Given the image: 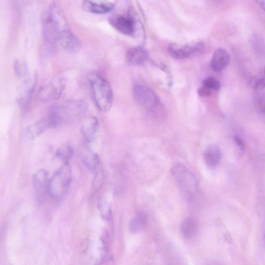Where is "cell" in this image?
Masks as SVG:
<instances>
[{"label":"cell","instance_id":"1","mask_svg":"<svg viewBox=\"0 0 265 265\" xmlns=\"http://www.w3.org/2000/svg\"><path fill=\"white\" fill-rule=\"evenodd\" d=\"M43 35L50 45L58 44L59 38L71 30L61 7L56 3L50 4L42 18Z\"/></svg>","mask_w":265,"mask_h":265},{"label":"cell","instance_id":"2","mask_svg":"<svg viewBox=\"0 0 265 265\" xmlns=\"http://www.w3.org/2000/svg\"><path fill=\"white\" fill-rule=\"evenodd\" d=\"M88 109V104L84 100H75L66 102L51 108L46 116L51 128H56L62 124L80 117Z\"/></svg>","mask_w":265,"mask_h":265},{"label":"cell","instance_id":"3","mask_svg":"<svg viewBox=\"0 0 265 265\" xmlns=\"http://www.w3.org/2000/svg\"><path fill=\"white\" fill-rule=\"evenodd\" d=\"M88 80L92 99L98 109L102 112L109 111L113 106L114 96L109 82L97 73L91 74Z\"/></svg>","mask_w":265,"mask_h":265},{"label":"cell","instance_id":"4","mask_svg":"<svg viewBox=\"0 0 265 265\" xmlns=\"http://www.w3.org/2000/svg\"><path fill=\"white\" fill-rule=\"evenodd\" d=\"M132 92L136 101L146 110L151 116L157 120L165 118L166 113L164 106L149 87L137 85L134 86Z\"/></svg>","mask_w":265,"mask_h":265},{"label":"cell","instance_id":"5","mask_svg":"<svg viewBox=\"0 0 265 265\" xmlns=\"http://www.w3.org/2000/svg\"><path fill=\"white\" fill-rule=\"evenodd\" d=\"M171 174L185 200L193 201L199 190V183L195 175L186 166L178 164L171 169Z\"/></svg>","mask_w":265,"mask_h":265},{"label":"cell","instance_id":"6","mask_svg":"<svg viewBox=\"0 0 265 265\" xmlns=\"http://www.w3.org/2000/svg\"><path fill=\"white\" fill-rule=\"evenodd\" d=\"M72 180V170L69 163L63 164L49 180L48 193L55 200H60L68 192Z\"/></svg>","mask_w":265,"mask_h":265},{"label":"cell","instance_id":"7","mask_svg":"<svg viewBox=\"0 0 265 265\" xmlns=\"http://www.w3.org/2000/svg\"><path fill=\"white\" fill-rule=\"evenodd\" d=\"M67 84V79L58 77L39 88L37 93L38 100L47 102L59 99Z\"/></svg>","mask_w":265,"mask_h":265},{"label":"cell","instance_id":"8","mask_svg":"<svg viewBox=\"0 0 265 265\" xmlns=\"http://www.w3.org/2000/svg\"><path fill=\"white\" fill-rule=\"evenodd\" d=\"M205 50V44L202 42H195L180 45L171 44L168 47V52L171 57L177 60L194 58L200 56Z\"/></svg>","mask_w":265,"mask_h":265},{"label":"cell","instance_id":"9","mask_svg":"<svg viewBox=\"0 0 265 265\" xmlns=\"http://www.w3.org/2000/svg\"><path fill=\"white\" fill-rule=\"evenodd\" d=\"M37 82V74L34 73L26 77L19 88L17 97V102L23 110L28 107Z\"/></svg>","mask_w":265,"mask_h":265},{"label":"cell","instance_id":"10","mask_svg":"<svg viewBox=\"0 0 265 265\" xmlns=\"http://www.w3.org/2000/svg\"><path fill=\"white\" fill-rule=\"evenodd\" d=\"M109 21L116 30L126 35L132 36L135 33V22L132 15L126 17L120 15H113Z\"/></svg>","mask_w":265,"mask_h":265},{"label":"cell","instance_id":"11","mask_svg":"<svg viewBox=\"0 0 265 265\" xmlns=\"http://www.w3.org/2000/svg\"><path fill=\"white\" fill-rule=\"evenodd\" d=\"M48 173L44 169L38 170L33 177V184L37 198L42 200L48 192Z\"/></svg>","mask_w":265,"mask_h":265},{"label":"cell","instance_id":"12","mask_svg":"<svg viewBox=\"0 0 265 265\" xmlns=\"http://www.w3.org/2000/svg\"><path fill=\"white\" fill-rule=\"evenodd\" d=\"M115 4L112 2L90 1L87 0L82 3V7L86 11L96 14H107L115 7Z\"/></svg>","mask_w":265,"mask_h":265},{"label":"cell","instance_id":"13","mask_svg":"<svg viewBox=\"0 0 265 265\" xmlns=\"http://www.w3.org/2000/svg\"><path fill=\"white\" fill-rule=\"evenodd\" d=\"M99 128L98 119L90 116L84 121L82 126V134L87 142L91 143L96 138Z\"/></svg>","mask_w":265,"mask_h":265},{"label":"cell","instance_id":"14","mask_svg":"<svg viewBox=\"0 0 265 265\" xmlns=\"http://www.w3.org/2000/svg\"><path fill=\"white\" fill-rule=\"evenodd\" d=\"M230 62V57L227 50L219 48L214 52L212 57L211 68L216 72H221L227 67Z\"/></svg>","mask_w":265,"mask_h":265},{"label":"cell","instance_id":"15","mask_svg":"<svg viewBox=\"0 0 265 265\" xmlns=\"http://www.w3.org/2000/svg\"><path fill=\"white\" fill-rule=\"evenodd\" d=\"M126 57L127 61L133 65H141L149 57L147 50L142 47L132 48L128 50Z\"/></svg>","mask_w":265,"mask_h":265},{"label":"cell","instance_id":"16","mask_svg":"<svg viewBox=\"0 0 265 265\" xmlns=\"http://www.w3.org/2000/svg\"><path fill=\"white\" fill-rule=\"evenodd\" d=\"M204 156L205 162L207 166L210 168H215L221 162L222 153L217 145L212 144L206 148Z\"/></svg>","mask_w":265,"mask_h":265},{"label":"cell","instance_id":"17","mask_svg":"<svg viewBox=\"0 0 265 265\" xmlns=\"http://www.w3.org/2000/svg\"><path fill=\"white\" fill-rule=\"evenodd\" d=\"M48 129H50V126L47 118L45 117L29 126L25 130V136L29 140L34 139L43 134Z\"/></svg>","mask_w":265,"mask_h":265},{"label":"cell","instance_id":"18","mask_svg":"<svg viewBox=\"0 0 265 265\" xmlns=\"http://www.w3.org/2000/svg\"><path fill=\"white\" fill-rule=\"evenodd\" d=\"M181 233L185 239L190 240L195 237L198 232V225L193 218H187L181 225Z\"/></svg>","mask_w":265,"mask_h":265},{"label":"cell","instance_id":"19","mask_svg":"<svg viewBox=\"0 0 265 265\" xmlns=\"http://www.w3.org/2000/svg\"><path fill=\"white\" fill-rule=\"evenodd\" d=\"M148 223V217L144 213H140L135 216L130 223V229L132 233H136L140 232Z\"/></svg>","mask_w":265,"mask_h":265},{"label":"cell","instance_id":"20","mask_svg":"<svg viewBox=\"0 0 265 265\" xmlns=\"http://www.w3.org/2000/svg\"><path fill=\"white\" fill-rule=\"evenodd\" d=\"M83 161L86 167L95 174L102 169L100 159L96 153L88 154L84 157Z\"/></svg>","mask_w":265,"mask_h":265},{"label":"cell","instance_id":"21","mask_svg":"<svg viewBox=\"0 0 265 265\" xmlns=\"http://www.w3.org/2000/svg\"><path fill=\"white\" fill-rule=\"evenodd\" d=\"M73 155V148L69 143L63 144L56 151V156L64 164H69Z\"/></svg>","mask_w":265,"mask_h":265},{"label":"cell","instance_id":"22","mask_svg":"<svg viewBox=\"0 0 265 265\" xmlns=\"http://www.w3.org/2000/svg\"><path fill=\"white\" fill-rule=\"evenodd\" d=\"M14 66L15 73L18 77L25 79L29 75L28 65L24 60L16 59L14 62Z\"/></svg>","mask_w":265,"mask_h":265},{"label":"cell","instance_id":"23","mask_svg":"<svg viewBox=\"0 0 265 265\" xmlns=\"http://www.w3.org/2000/svg\"><path fill=\"white\" fill-rule=\"evenodd\" d=\"M99 207L101 214L104 218L109 219L111 214V207L107 198L104 196L100 197L99 202Z\"/></svg>","mask_w":265,"mask_h":265},{"label":"cell","instance_id":"24","mask_svg":"<svg viewBox=\"0 0 265 265\" xmlns=\"http://www.w3.org/2000/svg\"><path fill=\"white\" fill-rule=\"evenodd\" d=\"M104 178L102 169L95 174V177L92 183V189L95 192H97L100 189L104 182Z\"/></svg>","mask_w":265,"mask_h":265},{"label":"cell","instance_id":"25","mask_svg":"<svg viewBox=\"0 0 265 265\" xmlns=\"http://www.w3.org/2000/svg\"><path fill=\"white\" fill-rule=\"evenodd\" d=\"M203 86L210 90H218L221 84L217 79L214 77H208L203 81Z\"/></svg>","mask_w":265,"mask_h":265},{"label":"cell","instance_id":"26","mask_svg":"<svg viewBox=\"0 0 265 265\" xmlns=\"http://www.w3.org/2000/svg\"><path fill=\"white\" fill-rule=\"evenodd\" d=\"M251 84L255 89H263L265 88V77L253 78L251 79Z\"/></svg>","mask_w":265,"mask_h":265},{"label":"cell","instance_id":"27","mask_svg":"<svg viewBox=\"0 0 265 265\" xmlns=\"http://www.w3.org/2000/svg\"><path fill=\"white\" fill-rule=\"evenodd\" d=\"M256 107L260 114L265 115V98H259L257 99Z\"/></svg>","mask_w":265,"mask_h":265},{"label":"cell","instance_id":"28","mask_svg":"<svg viewBox=\"0 0 265 265\" xmlns=\"http://www.w3.org/2000/svg\"><path fill=\"white\" fill-rule=\"evenodd\" d=\"M197 93L198 95L202 98L210 97L212 94L211 90L204 86L198 89Z\"/></svg>","mask_w":265,"mask_h":265},{"label":"cell","instance_id":"29","mask_svg":"<svg viewBox=\"0 0 265 265\" xmlns=\"http://www.w3.org/2000/svg\"><path fill=\"white\" fill-rule=\"evenodd\" d=\"M234 139L238 146L239 147L242 151H244L245 149V144L243 140L240 137L237 136H235Z\"/></svg>","mask_w":265,"mask_h":265},{"label":"cell","instance_id":"30","mask_svg":"<svg viewBox=\"0 0 265 265\" xmlns=\"http://www.w3.org/2000/svg\"><path fill=\"white\" fill-rule=\"evenodd\" d=\"M258 2L259 3V5L261 7L264 9L265 11V1H259Z\"/></svg>","mask_w":265,"mask_h":265},{"label":"cell","instance_id":"31","mask_svg":"<svg viewBox=\"0 0 265 265\" xmlns=\"http://www.w3.org/2000/svg\"><path fill=\"white\" fill-rule=\"evenodd\" d=\"M264 74L265 75V70H264Z\"/></svg>","mask_w":265,"mask_h":265}]
</instances>
